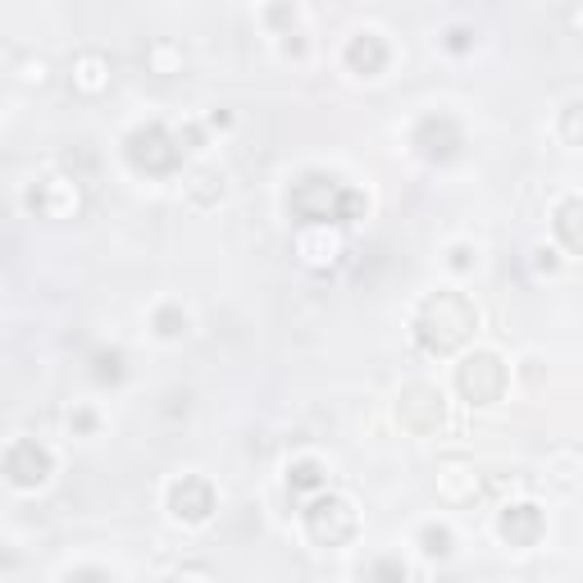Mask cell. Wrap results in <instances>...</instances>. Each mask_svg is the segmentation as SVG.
<instances>
[{"instance_id": "f546056e", "label": "cell", "mask_w": 583, "mask_h": 583, "mask_svg": "<svg viewBox=\"0 0 583 583\" xmlns=\"http://www.w3.org/2000/svg\"><path fill=\"white\" fill-rule=\"evenodd\" d=\"M474 260H470V246H456L451 251V269H470Z\"/></svg>"}, {"instance_id": "5bb4252c", "label": "cell", "mask_w": 583, "mask_h": 583, "mask_svg": "<svg viewBox=\"0 0 583 583\" xmlns=\"http://www.w3.org/2000/svg\"><path fill=\"white\" fill-rule=\"evenodd\" d=\"M69 78H73V92L83 96H100L110 87V60L100 56V50H78L69 64Z\"/></svg>"}, {"instance_id": "ac0fdd59", "label": "cell", "mask_w": 583, "mask_h": 583, "mask_svg": "<svg viewBox=\"0 0 583 583\" xmlns=\"http://www.w3.org/2000/svg\"><path fill=\"white\" fill-rule=\"evenodd\" d=\"M183 196L192 201L196 210H210V206H219V201H223V179L215 169H196L192 179L183 183Z\"/></svg>"}, {"instance_id": "5b68a950", "label": "cell", "mask_w": 583, "mask_h": 583, "mask_svg": "<svg viewBox=\"0 0 583 583\" xmlns=\"http://www.w3.org/2000/svg\"><path fill=\"white\" fill-rule=\"evenodd\" d=\"M506 384H511V374H506V361L497 351H470V356L456 365V392H461V401H470L474 411L497 405L506 397Z\"/></svg>"}, {"instance_id": "277c9868", "label": "cell", "mask_w": 583, "mask_h": 583, "mask_svg": "<svg viewBox=\"0 0 583 583\" xmlns=\"http://www.w3.org/2000/svg\"><path fill=\"white\" fill-rule=\"evenodd\" d=\"M301 520H306V534L315 547L324 551H333V547H347L351 538H356V529H361V515H356V506H351L342 493H315L306 501V511H301Z\"/></svg>"}, {"instance_id": "cb8c5ba5", "label": "cell", "mask_w": 583, "mask_h": 583, "mask_svg": "<svg viewBox=\"0 0 583 583\" xmlns=\"http://www.w3.org/2000/svg\"><path fill=\"white\" fill-rule=\"evenodd\" d=\"M265 23L278 33V37H292V23H296V5L292 0H269L265 5Z\"/></svg>"}, {"instance_id": "9a60e30c", "label": "cell", "mask_w": 583, "mask_h": 583, "mask_svg": "<svg viewBox=\"0 0 583 583\" xmlns=\"http://www.w3.org/2000/svg\"><path fill=\"white\" fill-rule=\"evenodd\" d=\"M551 228H556V242H561L570 256H583V196H566L551 215Z\"/></svg>"}, {"instance_id": "ba28073f", "label": "cell", "mask_w": 583, "mask_h": 583, "mask_svg": "<svg viewBox=\"0 0 583 583\" xmlns=\"http://www.w3.org/2000/svg\"><path fill=\"white\" fill-rule=\"evenodd\" d=\"M0 465H5V484L10 488L37 493L50 478V470H56V456H50V447L37 442V438H14L5 447V461H0Z\"/></svg>"}, {"instance_id": "7c38bea8", "label": "cell", "mask_w": 583, "mask_h": 583, "mask_svg": "<svg viewBox=\"0 0 583 583\" xmlns=\"http://www.w3.org/2000/svg\"><path fill=\"white\" fill-rule=\"evenodd\" d=\"M292 246H296V260L306 265V269H319V274L338 269L342 256H347V246H342V238H338V228H324V223L301 228Z\"/></svg>"}, {"instance_id": "ffe728a7", "label": "cell", "mask_w": 583, "mask_h": 583, "mask_svg": "<svg viewBox=\"0 0 583 583\" xmlns=\"http://www.w3.org/2000/svg\"><path fill=\"white\" fill-rule=\"evenodd\" d=\"M146 64L160 73V78H173V73H183L187 56H183V46H173V41H156V46H146Z\"/></svg>"}, {"instance_id": "603a6c76", "label": "cell", "mask_w": 583, "mask_h": 583, "mask_svg": "<svg viewBox=\"0 0 583 583\" xmlns=\"http://www.w3.org/2000/svg\"><path fill=\"white\" fill-rule=\"evenodd\" d=\"M150 328H156V333L160 338H183L187 333V315H183V306H160L156 311V319H150Z\"/></svg>"}, {"instance_id": "7a4b0ae2", "label": "cell", "mask_w": 583, "mask_h": 583, "mask_svg": "<svg viewBox=\"0 0 583 583\" xmlns=\"http://www.w3.org/2000/svg\"><path fill=\"white\" fill-rule=\"evenodd\" d=\"M415 347L424 356H456L474 333H478V311L465 292L456 288H438L420 301V311L411 319Z\"/></svg>"}, {"instance_id": "d6986e66", "label": "cell", "mask_w": 583, "mask_h": 583, "mask_svg": "<svg viewBox=\"0 0 583 583\" xmlns=\"http://www.w3.org/2000/svg\"><path fill=\"white\" fill-rule=\"evenodd\" d=\"M123 374H129V356H123L119 347H100L96 356H92V378L96 384H123Z\"/></svg>"}, {"instance_id": "44dd1931", "label": "cell", "mask_w": 583, "mask_h": 583, "mask_svg": "<svg viewBox=\"0 0 583 583\" xmlns=\"http://www.w3.org/2000/svg\"><path fill=\"white\" fill-rule=\"evenodd\" d=\"M420 551L428 556V561H447V556L456 551V538L447 524H424L420 529Z\"/></svg>"}, {"instance_id": "30bf717a", "label": "cell", "mask_w": 583, "mask_h": 583, "mask_svg": "<svg viewBox=\"0 0 583 583\" xmlns=\"http://www.w3.org/2000/svg\"><path fill=\"white\" fill-rule=\"evenodd\" d=\"M165 501H169V515L179 520V524H187V529L206 524V520L215 515V506H219V497H215V488H210V478H201V474L173 478Z\"/></svg>"}, {"instance_id": "8fae6325", "label": "cell", "mask_w": 583, "mask_h": 583, "mask_svg": "<svg viewBox=\"0 0 583 583\" xmlns=\"http://www.w3.org/2000/svg\"><path fill=\"white\" fill-rule=\"evenodd\" d=\"M497 534H501L506 547H515V551L538 547L543 534H547L543 506H538V501H511V506H506V511L497 515Z\"/></svg>"}, {"instance_id": "52a82bcc", "label": "cell", "mask_w": 583, "mask_h": 583, "mask_svg": "<svg viewBox=\"0 0 583 583\" xmlns=\"http://www.w3.org/2000/svg\"><path fill=\"white\" fill-rule=\"evenodd\" d=\"M397 424L415 438H434L447 424V397L434 384H411L397 392Z\"/></svg>"}, {"instance_id": "4dcf8cb0", "label": "cell", "mask_w": 583, "mask_h": 583, "mask_svg": "<svg viewBox=\"0 0 583 583\" xmlns=\"http://www.w3.org/2000/svg\"><path fill=\"white\" fill-rule=\"evenodd\" d=\"M534 256H538V260H534L538 269H556V251H547V246H538V251H534Z\"/></svg>"}, {"instance_id": "6da1fadb", "label": "cell", "mask_w": 583, "mask_h": 583, "mask_svg": "<svg viewBox=\"0 0 583 583\" xmlns=\"http://www.w3.org/2000/svg\"><path fill=\"white\" fill-rule=\"evenodd\" d=\"M365 210H369V196L324 169H306L288 187V215L296 219V228H311V223L347 228V223L365 219Z\"/></svg>"}, {"instance_id": "3957f363", "label": "cell", "mask_w": 583, "mask_h": 583, "mask_svg": "<svg viewBox=\"0 0 583 583\" xmlns=\"http://www.w3.org/2000/svg\"><path fill=\"white\" fill-rule=\"evenodd\" d=\"M123 156L146 179H169V173L183 169V142L179 133H169L165 123H137V129L123 137Z\"/></svg>"}, {"instance_id": "e0dca14e", "label": "cell", "mask_w": 583, "mask_h": 583, "mask_svg": "<svg viewBox=\"0 0 583 583\" xmlns=\"http://www.w3.org/2000/svg\"><path fill=\"white\" fill-rule=\"evenodd\" d=\"M328 488V470L315 461V456H301V461H292L288 465V493L292 497H315V493H324Z\"/></svg>"}, {"instance_id": "4fadbf2b", "label": "cell", "mask_w": 583, "mask_h": 583, "mask_svg": "<svg viewBox=\"0 0 583 583\" xmlns=\"http://www.w3.org/2000/svg\"><path fill=\"white\" fill-rule=\"evenodd\" d=\"M347 69L351 73H361V78H378V73L388 69V60H392V50H388V41L378 37V33H356L347 41Z\"/></svg>"}, {"instance_id": "4316f807", "label": "cell", "mask_w": 583, "mask_h": 583, "mask_svg": "<svg viewBox=\"0 0 583 583\" xmlns=\"http://www.w3.org/2000/svg\"><path fill=\"white\" fill-rule=\"evenodd\" d=\"M405 574H411L405 561H374L369 566V579H405Z\"/></svg>"}, {"instance_id": "9c48e42d", "label": "cell", "mask_w": 583, "mask_h": 583, "mask_svg": "<svg viewBox=\"0 0 583 583\" xmlns=\"http://www.w3.org/2000/svg\"><path fill=\"white\" fill-rule=\"evenodd\" d=\"M411 146H415V156L428 160V165H447L461 156V146H465V129L456 123L451 114H424L415 123V133H411Z\"/></svg>"}, {"instance_id": "83f0119b", "label": "cell", "mask_w": 583, "mask_h": 583, "mask_svg": "<svg viewBox=\"0 0 583 583\" xmlns=\"http://www.w3.org/2000/svg\"><path fill=\"white\" fill-rule=\"evenodd\" d=\"M69 428H78V434H92V428H96V415H92V411H73V415H69Z\"/></svg>"}, {"instance_id": "8992f818", "label": "cell", "mask_w": 583, "mask_h": 583, "mask_svg": "<svg viewBox=\"0 0 583 583\" xmlns=\"http://www.w3.org/2000/svg\"><path fill=\"white\" fill-rule=\"evenodd\" d=\"M83 179L73 169H56V173H46V179H37L33 183V192H28V206H33V215H41V219H78L83 215Z\"/></svg>"}, {"instance_id": "d4e9b609", "label": "cell", "mask_w": 583, "mask_h": 583, "mask_svg": "<svg viewBox=\"0 0 583 583\" xmlns=\"http://www.w3.org/2000/svg\"><path fill=\"white\" fill-rule=\"evenodd\" d=\"M19 83H23V87H46V83H50V64H46L41 56H28V60L19 64Z\"/></svg>"}, {"instance_id": "f1b7e54d", "label": "cell", "mask_w": 583, "mask_h": 583, "mask_svg": "<svg viewBox=\"0 0 583 583\" xmlns=\"http://www.w3.org/2000/svg\"><path fill=\"white\" fill-rule=\"evenodd\" d=\"M179 142H183V150H196V146H201V129H196V123H183V129H179Z\"/></svg>"}, {"instance_id": "2e32d148", "label": "cell", "mask_w": 583, "mask_h": 583, "mask_svg": "<svg viewBox=\"0 0 583 583\" xmlns=\"http://www.w3.org/2000/svg\"><path fill=\"white\" fill-rule=\"evenodd\" d=\"M438 497L451 501V506L474 501V497H478V470H470V465H447V470L438 474Z\"/></svg>"}, {"instance_id": "484cf974", "label": "cell", "mask_w": 583, "mask_h": 583, "mask_svg": "<svg viewBox=\"0 0 583 583\" xmlns=\"http://www.w3.org/2000/svg\"><path fill=\"white\" fill-rule=\"evenodd\" d=\"M442 46L451 50V56H465V50L474 46V33H470V28H447V37H442Z\"/></svg>"}, {"instance_id": "7402d4cb", "label": "cell", "mask_w": 583, "mask_h": 583, "mask_svg": "<svg viewBox=\"0 0 583 583\" xmlns=\"http://www.w3.org/2000/svg\"><path fill=\"white\" fill-rule=\"evenodd\" d=\"M556 133H561L566 146H583V96H574V100H566V106H561Z\"/></svg>"}]
</instances>
